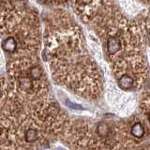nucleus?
Returning a JSON list of instances; mask_svg holds the SVG:
<instances>
[{"label": "nucleus", "mask_w": 150, "mask_h": 150, "mask_svg": "<svg viewBox=\"0 0 150 150\" xmlns=\"http://www.w3.org/2000/svg\"><path fill=\"white\" fill-rule=\"evenodd\" d=\"M137 25L139 35L143 43L150 47V8L142 12L137 20H134Z\"/></svg>", "instance_id": "f257e3e1"}, {"label": "nucleus", "mask_w": 150, "mask_h": 150, "mask_svg": "<svg viewBox=\"0 0 150 150\" xmlns=\"http://www.w3.org/2000/svg\"><path fill=\"white\" fill-rule=\"evenodd\" d=\"M134 79L128 74H122L120 78L118 79V86L122 89H129L133 86Z\"/></svg>", "instance_id": "f03ea898"}, {"label": "nucleus", "mask_w": 150, "mask_h": 150, "mask_svg": "<svg viewBox=\"0 0 150 150\" xmlns=\"http://www.w3.org/2000/svg\"><path fill=\"white\" fill-rule=\"evenodd\" d=\"M2 47H3V49L6 52H8V53H12V52H14V50L16 49L17 42H16L15 40L13 39V38H8V39L5 40L3 41Z\"/></svg>", "instance_id": "7ed1b4c3"}, {"label": "nucleus", "mask_w": 150, "mask_h": 150, "mask_svg": "<svg viewBox=\"0 0 150 150\" xmlns=\"http://www.w3.org/2000/svg\"><path fill=\"white\" fill-rule=\"evenodd\" d=\"M131 133H132V135L136 138H142L144 133V129L142 124L136 123L135 125H133L132 128H131Z\"/></svg>", "instance_id": "20e7f679"}, {"label": "nucleus", "mask_w": 150, "mask_h": 150, "mask_svg": "<svg viewBox=\"0 0 150 150\" xmlns=\"http://www.w3.org/2000/svg\"><path fill=\"white\" fill-rule=\"evenodd\" d=\"M37 139H38L37 131L35 129H28L26 134H25V140L27 141V142L33 143V142H35V141H37Z\"/></svg>", "instance_id": "39448f33"}, {"label": "nucleus", "mask_w": 150, "mask_h": 150, "mask_svg": "<svg viewBox=\"0 0 150 150\" xmlns=\"http://www.w3.org/2000/svg\"><path fill=\"white\" fill-rule=\"evenodd\" d=\"M97 130H98V133L100 134V136H105L108 133V127H107L106 124H103V123L100 124L98 127Z\"/></svg>", "instance_id": "423d86ee"}, {"label": "nucleus", "mask_w": 150, "mask_h": 150, "mask_svg": "<svg viewBox=\"0 0 150 150\" xmlns=\"http://www.w3.org/2000/svg\"><path fill=\"white\" fill-rule=\"evenodd\" d=\"M30 74L34 79H39L40 77V75H41V71H40V69L39 68H33L31 69Z\"/></svg>", "instance_id": "0eeeda50"}, {"label": "nucleus", "mask_w": 150, "mask_h": 150, "mask_svg": "<svg viewBox=\"0 0 150 150\" xmlns=\"http://www.w3.org/2000/svg\"><path fill=\"white\" fill-rule=\"evenodd\" d=\"M67 105L69 107V108H72L73 110H83V108L81 106V105H78V104H74V103H71L70 101L67 100Z\"/></svg>", "instance_id": "6e6552de"}, {"label": "nucleus", "mask_w": 150, "mask_h": 150, "mask_svg": "<svg viewBox=\"0 0 150 150\" xmlns=\"http://www.w3.org/2000/svg\"><path fill=\"white\" fill-rule=\"evenodd\" d=\"M21 86L23 87H29L31 86V83L28 79H22L21 80Z\"/></svg>", "instance_id": "1a4fd4ad"}, {"label": "nucleus", "mask_w": 150, "mask_h": 150, "mask_svg": "<svg viewBox=\"0 0 150 150\" xmlns=\"http://www.w3.org/2000/svg\"><path fill=\"white\" fill-rule=\"evenodd\" d=\"M144 2H146V3H150V0H144Z\"/></svg>", "instance_id": "9d476101"}, {"label": "nucleus", "mask_w": 150, "mask_h": 150, "mask_svg": "<svg viewBox=\"0 0 150 150\" xmlns=\"http://www.w3.org/2000/svg\"><path fill=\"white\" fill-rule=\"evenodd\" d=\"M149 123H150V115H149Z\"/></svg>", "instance_id": "9b49d317"}, {"label": "nucleus", "mask_w": 150, "mask_h": 150, "mask_svg": "<svg viewBox=\"0 0 150 150\" xmlns=\"http://www.w3.org/2000/svg\"><path fill=\"white\" fill-rule=\"evenodd\" d=\"M57 150H63V149H61V148H58Z\"/></svg>", "instance_id": "f8f14e48"}]
</instances>
